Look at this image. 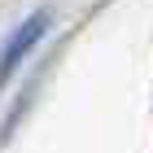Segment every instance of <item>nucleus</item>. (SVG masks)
I'll use <instances>...</instances> for the list:
<instances>
[{
    "mask_svg": "<svg viewBox=\"0 0 153 153\" xmlns=\"http://www.w3.org/2000/svg\"><path fill=\"white\" fill-rule=\"evenodd\" d=\"M44 31H48V13H31V18H26V22L9 35V44L0 48V83H4L26 57H31V48L44 39Z\"/></svg>",
    "mask_w": 153,
    "mask_h": 153,
    "instance_id": "1",
    "label": "nucleus"
}]
</instances>
